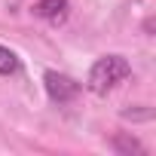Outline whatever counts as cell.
I'll use <instances>...</instances> for the list:
<instances>
[{
  "instance_id": "7a4b0ae2",
  "label": "cell",
  "mask_w": 156,
  "mask_h": 156,
  "mask_svg": "<svg viewBox=\"0 0 156 156\" xmlns=\"http://www.w3.org/2000/svg\"><path fill=\"white\" fill-rule=\"evenodd\" d=\"M43 86H46V95L55 104H67V101H73L80 95V83L64 76V73H58V70H46L43 73Z\"/></svg>"
},
{
  "instance_id": "6da1fadb",
  "label": "cell",
  "mask_w": 156,
  "mask_h": 156,
  "mask_svg": "<svg viewBox=\"0 0 156 156\" xmlns=\"http://www.w3.org/2000/svg\"><path fill=\"white\" fill-rule=\"evenodd\" d=\"M132 76V64L122 58V55H101L92 70H89V80H86V89L92 95H107L113 92L119 83H126Z\"/></svg>"
},
{
  "instance_id": "3957f363",
  "label": "cell",
  "mask_w": 156,
  "mask_h": 156,
  "mask_svg": "<svg viewBox=\"0 0 156 156\" xmlns=\"http://www.w3.org/2000/svg\"><path fill=\"white\" fill-rule=\"evenodd\" d=\"M34 16L43 19L46 25L58 28V25L67 22V16H70V3H67V0H37V3H34Z\"/></svg>"
},
{
  "instance_id": "277c9868",
  "label": "cell",
  "mask_w": 156,
  "mask_h": 156,
  "mask_svg": "<svg viewBox=\"0 0 156 156\" xmlns=\"http://www.w3.org/2000/svg\"><path fill=\"white\" fill-rule=\"evenodd\" d=\"M19 67H22L19 55L9 46H0V76H12V73H19Z\"/></svg>"
},
{
  "instance_id": "5b68a950",
  "label": "cell",
  "mask_w": 156,
  "mask_h": 156,
  "mask_svg": "<svg viewBox=\"0 0 156 156\" xmlns=\"http://www.w3.org/2000/svg\"><path fill=\"white\" fill-rule=\"evenodd\" d=\"M113 147H116V150H129V153H132V150H138V153H141V144H138L135 138H116V141H113Z\"/></svg>"
}]
</instances>
